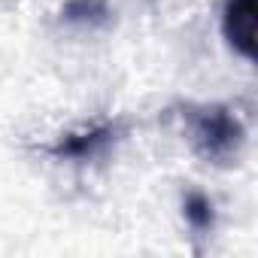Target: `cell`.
Wrapping results in <instances>:
<instances>
[{
    "label": "cell",
    "instance_id": "6da1fadb",
    "mask_svg": "<svg viewBox=\"0 0 258 258\" xmlns=\"http://www.w3.org/2000/svg\"><path fill=\"white\" fill-rule=\"evenodd\" d=\"M188 124H191V143L207 161L225 164L237 158L243 146V124L234 112H228L225 106H201L188 112Z\"/></svg>",
    "mask_w": 258,
    "mask_h": 258
},
{
    "label": "cell",
    "instance_id": "7a4b0ae2",
    "mask_svg": "<svg viewBox=\"0 0 258 258\" xmlns=\"http://www.w3.org/2000/svg\"><path fill=\"white\" fill-rule=\"evenodd\" d=\"M222 34L234 52L255 58V0H228L222 13Z\"/></svg>",
    "mask_w": 258,
    "mask_h": 258
},
{
    "label": "cell",
    "instance_id": "3957f363",
    "mask_svg": "<svg viewBox=\"0 0 258 258\" xmlns=\"http://www.w3.org/2000/svg\"><path fill=\"white\" fill-rule=\"evenodd\" d=\"M185 219H188L198 231L213 228V204H210V198H204V195H188V198H185Z\"/></svg>",
    "mask_w": 258,
    "mask_h": 258
},
{
    "label": "cell",
    "instance_id": "277c9868",
    "mask_svg": "<svg viewBox=\"0 0 258 258\" xmlns=\"http://www.w3.org/2000/svg\"><path fill=\"white\" fill-rule=\"evenodd\" d=\"M109 134H112V127H100V131L85 134L88 140H70L67 146L61 143V149H58V152H67V155H79V158H85V155H91L97 146H103V143L109 140Z\"/></svg>",
    "mask_w": 258,
    "mask_h": 258
}]
</instances>
